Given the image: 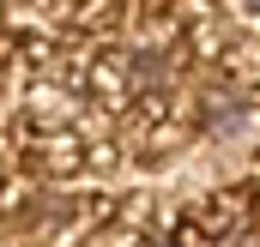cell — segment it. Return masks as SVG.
I'll use <instances>...</instances> for the list:
<instances>
[{
	"instance_id": "cell-1",
	"label": "cell",
	"mask_w": 260,
	"mask_h": 247,
	"mask_svg": "<svg viewBox=\"0 0 260 247\" xmlns=\"http://www.w3.org/2000/svg\"><path fill=\"white\" fill-rule=\"evenodd\" d=\"M248 6H260V0H248Z\"/></svg>"
}]
</instances>
